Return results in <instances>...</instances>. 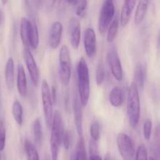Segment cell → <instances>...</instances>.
<instances>
[{"label": "cell", "mask_w": 160, "mask_h": 160, "mask_svg": "<svg viewBox=\"0 0 160 160\" xmlns=\"http://www.w3.org/2000/svg\"><path fill=\"white\" fill-rule=\"evenodd\" d=\"M77 87L78 98L83 107H86L90 97V78L88 64L84 57H81L77 64Z\"/></svg>", "instance_id": "6da1fadb"}, {"label": "cell", "mask_w": 160, "mask_h": 160, "mask_svg": "<svg viewBox=\"0 0 160 160\" xmlns=\"http://www.w3.org/2000/svg\"><path fill=\"white\" fill-rule=\"evenodd\" d=\"M51 133H50V153L51 160H58L60 150L63 142L64 134V125L63 122L62 116L58 110L53 112V120L51 124Z\"/></svg>", "instance_id": "7a4b0ae2"}, {"label": "cell", "mask_w": 160, "mask_h": 160, "mask_svg": "<svg viewBox=\"0 0 160 160\" xmlns=\"http://www.w3.org/2000/svg\"><path fill=\"white\" fill-rule=\"evenodd\" d=\"M126 112L130 126L133 129H135L141 118V98L139 88L134 81L131 82L128 88Z\"/></svg>", "instance_id": "3957f363"}, {"label": "cell", "mask_w": 160, "mask_h": 160, "mask_svg": "<svg viewBox=\"0 0 160 160\" xmlns=\"http://www.w3.org/2000/svg\"><path fill=\"white\" fill-rule=\"evenodd\" d=\"M59 77L61 84L67 86L72 78V59L70 50L67 45H64L59 51Z\"/></svg>", "instance_id": "277c9868"}, {"label": "cell", "mask_w": 160, "mask_h": 160, "mask_svg": "<svg viewBox=\"0 0 160 160\" xmlns=\"http://www.w3.org/2000/svg\"><path fill=\"white\" fill-rule=\"evenodd\" d=\"M41 98H42V109L44 118L47 128H50L53 117V102L51 98V92L46 80H43L41 85Z\"/></svg>", "instance_id": "5b68a950"}, {"label": "cell", "mask_w": 160, "mask_h": 160, "mask_svg": "<svg viewBox=\"0 0 160 160\" xmlns=\"http://www.w3.org/2000/svg\"><path fill=\"white\" fill-rule=\"evenodd\" d=\"M115 14L114 0H104L98 19V30L100 34H104L108 30Z\"/></svg>", "instance_id": "8992f818"}, {"label": "cell", "mask_w": 160, "mask_h": 160, "mask_svg": "<svg viewBox=\"0 0 160 160\" xmlns=\"http://www.w3.org/2000/svg\"><path fill=\"white\" fill-rule=\"evenodd\" d=\"M117 146L119 154L123 160H133L135 155V146L133 140L128 134L119 133L117 135Z\"/></svg>", "instance_id": "52a82bcc"}, {"label": "cell", "mask_w": 160, "mask_h": 160, "mask_svg": "<svg viewBox=\"0 0 160 160\" xmlns=\"http://www.w3.org/2000/svg\"><path fill=\"white\" fill-rule=\"evenodd\" d=\"M106 59L113 78L117 81H122L123 78V70H122L119 53L115 47L112 46L108 49Z\"/></svg>", "instance_id": "ba28073f"}, {"label": "cell", "mask_w": 160, "mask_h": 160, "mask_svg": "<svg viewBox=\"0 0 160 160\" xmlns=\"http://www.w3.org/2000/svg\"><path fill=\"white\" fill-rule=\"evenodd\" d=\"M23 57L25 65L28 69V73H29L31 83L35 87H37L39 85V80H40V72H39V69L38 67L37 62L35 59L34 56L32 55L31 51L29 48H24Z\"/></svg>", "instance_id": "9c48e42d"}, {"label": "cell", "mask_w": 160, "mask_h": 160, "mask_svg": "<svg viewBox=\"0 0 160 160\" xmlns=\"http://www.w3.org/2000/svg\"><path fill=\"white\" fill-rule=\"evenodd\" d=\"M68 35L72 47L78 49L81 42V23L77 17H71L69 20Z\"/></svg>", "instance_id": "30bf717a"}, {"label": "cell", "mask_w": 160, "mask_h": 160, "mask_svg": "<svg viewBox=\"0 0 160 160\" xmlns=\"http://www.w3.org/2000/svg\"><path fill=\"white\" fill-rule=\"evenodd\" d=\"M83 45L86 56L89 59L93 58L97 53V35L93 28H87L85 30Z\"/></svg>", "instance_id": "8fae6325"}, {"label": "cell", "mask_w": 160, "mask_h": 160, "mask_svg": "<svg viewBox=\"0 0 160 160\" xmlns=\"http://www.w3.org/2000/svg\"><path fill=\"white\" fill-rule=\"evenodd\" d=\"M63 24L60 21H54L49 30L48 44L52 49H56L61 45L63 34Z\"/></svg>", "instance_id": "7c38bea8"}, {"label": "cell", "mask_w": 160, "mask_h": 160, "mask_svg": "<svg viewBox=\"0 0 160 160\" xmlns=\"http://www.w3.org/2000/svg\"><path fill=\"white\" fill-rule=\"evenodd\" d=\"M83 108L80 102L78 95H75L72 101V110H73L74 121H75V128L79 137L83 135Z\"/></svg>", "instance_id": "4fadbf2b"}, {"label": "cell", "mask_w": 160, "mask_h": 160, "mask_svg": "<svg viewBox=\"0 0 160 160\" xmlns=\"http://www.w3.org/2000/svg\"><path fill=\"white\" fill-rule=\"evenodd\" d=\"M136 0H124L122 10H121L120 17H119L120 25L122 28H125L130 22L132 12H133L135 5H136Z\"/></svg>", "instance_id": "5bb4252c"}, {"label": "cell", "mask_w": 160, "mask_h": 160, "mask_svg": "<svg viewBox=\"0 0 160 160\" xmlns=\"http://www.w3.org/2000/svg\"><path fill=\"white\" fill-rule=\"evenodd\" d=\"M17 88L20 96L26 97L28 94V82H27V77L25 70L23 65L19 64L17 67Z\"/></svg>", "instance_id": "9a60e30c"}, {"label": "cell", "mask_w": 160, "mask_h": 160, "mask_svg": "<svg viewBox=\"0 0 160 160\" xmlns=\"http://www.w3.org/2000/svg\"><path fill=\"white\" fill-rule=\"evenodd\" d=\"M5 80L8 89L12 90L15 83V65L13 58H9L5 67Z\"/></svg>", "instance_id": "2e32d148"}, {"label": "cell", "mask_w": 160, "mask_h": 160, "mask_svg": "<svg viewBox=\"0 0 160 160\" xmlns=\"http://www.w3.org/2000/svg\"><path fill=\"white\" fill-rule=\"evenodd\" d=\"M20 35L24 48H30V21L27 17H22L20 20Z\"/></svg>", "instance_id": "e0dca14e"}, {"label": "cell", "mask_w": 160, "mask_h": 160, "mask_svg": "<svg viewBox=\"0 0 160 160\" xmlns=\"http://www.w3.org/2000/svg\"><path fill=\"white\" fill-rule=\"evenodd\" d=\"M150 0H138L136 12L134 14V23L139 25L144 21L147 15Z\"/></svg>", "instance_id": "ac0fdd59"}, {"label": "cell", "mask_w": 160, "mask_h": 160, "mask_svg": "<svg viewBox=\"0 0 160 160\" xmlns=\"http://www.w3.org/2000/svg\"><path fill=\"white\" fill-rule=\"evenodd\" d=\"M108 100L113 107H120L125 100V95L122 89L119 87L113 88L108 95Z\"/></svg>", "instance_id": "d6986e66"}, {"label": "cell", "mask_w": 160, "mask_h": 160, "mask_svg": "<svg viewBox=\"0 0 160 160\" xmlns=\"http://www.w3.org/2000/svg\"><path fill=\"white\" fill-rule=\"evenodd\" d=\"M30 21V48L37 49L39 45V31L37 22L34 17L29 19Z\"/></svg>", "instance_id": "ffe728a7"}, {"label": "cell", "mask_w": 160, "mask_h": 160, "mask_svg": "<svg viewBox=\"0 0 160 160\" xmlns=\"http://www.w3.org/2000/svg\"><path fill=\"white\" fill-rule=\"evenodd\" d=\"M120 24V20H119V17L116 16L114 17L113 20L111 21V24L109 25L108 28V33H107V42L111 43L115 41V39L117 37V34L119 33V28Z\"/></svg>", "instance_id": "44dd1931"}, {"label": "cell", "mask_w": 160, "mask_h": 160, "mask_svg": "<svg viewBox=\"0 0 160 160\" xmlns=\"http://www.w3.org/2000/svg\"><path fill=\"white\" fill-rule=\"evenodd\" d=\"M25 154H26L27 160H39V155L35 145L29 140H25L24 144Z\"/></svg>", "instance_id": "7402d4cb"}, {"label": "cell", "mask_w": 160, "mask_h": 160, "mask_svg": "<svg viewBox=\"0 0 160 160\" xmlns=\"http://www.w3.org/2000/svg\"><path fill=\"white\" fill-rule=\"evenodd\" d=\"M12 113L16 123L19 126H22L24 123L23 117V108H22L21 103L18 100H15L12 105Z\"/></svg>", "instance_id": "603a6c76"}, {"label": "cell", "mask_w": 160, "mask_h": 160, "mask_svg": "<svg viewBox=\"0 0 160 160\" xmlns=\"http://www.w3.org/2000/svg\"><path fill=\"white\" fill-rule=\"evenodd\" d=\"M72 4L75 9L76 15L80 18H84L87 11V0H73Z\"/></svg>", "instance_id": "cb8c5ba5"}, {"label": "cell", "mask_w": 160, "mask_h": 160, "mask_svg": "<svg viewBox=\"0 0 160 160\" xmlns=\"http://www.w3.org/2000/svg\"><path fill=\"white\" fill-rule=\"evenodd\" d=\"M133 79H134L133 81L136 83L138 88H143L144 84V72L142 65L141 63H137L135 67Z\"/></svg>", "instance_id": "d4e9b609"}, {"label": "cell", "mask_w": 160, "mask_h": 160, "mask_svg": "<svg viewBox=\"0 0 160 160\" xmlns=\"http://www.w3.org/2000/svg\"><path fill=\"white\" fill-rule=\"evenodd\" d=\"M75 160H87L86 157V150L85 140L83 137H79L78 144H77L76 155L75 157Z\"/></svg>", "instance_id": "484cf974"}, {"label": "cell", "mask_w": 160, "mask_h": 160, "mask_svg": "<svg viewBox=\"0 0 160 160\" xmlns=\"http://www.w3.org/2000/svg\"><path fill=\"white\" fill-rule=\"evenodd\" d=\"M32 133L35 142L36 144H39L42 138V125H41L40 119L37 118L34 120L32 124Z\"/></svg>", "instance_id": "4316f807"}, {"label": "cell", "mask_w": 160, "mask_h": 160, "mask_svg": "<svg viewBox=\"0 0 160 160\" xmlns=\"http://www.w3.org/2000/svg\"><path fill=\"white\" fill-rule=\"evenodd\" d=\"M95 80L96 83H97V84L98 86L101 85L105 80V69L104 62L102 61H100L97 64L95 73Z\"/></svg>", "instance_id": "83f0119b"}, {"label": "cell", "mask_w": 160, "mask_h": 160, "mask_svg": "<svg viewBox=\"0 0 160 160\" xmlns=\"http://www.w3.org/2000/svg\"><path fill=\"white\" fill-rule=\"evenodd\" d=\"M74 141V135L73 132L71 130H67L64 132V137H63V142L62 145L65 150H69L72 148V145H73Z\"/></svg>", "instance_id": "f1b7e54d"}, {"label": "cell", "mask_w": 160, "mask_h": 160, "mask_svg": "<svg viewBox=\"0 0 160 160\" xmlns=\"http://www.w3.org/2000/svg\"><path fill=\"white\" fill-rule=\"evenodd\" d=\"M89 134H90L91 139L95 142H98L100 135V128L98 122L93 121L89 128Z\"/></svg>", "instance_id": "f546056e"}, {"label": "cell", "mask_w": 160, "mask_h": 160, "mask_svg": "<svg viewBox=\"0 0 160 160\" xmlns=\"http://www.w3.org/2000/svg\"><path fill=\"white\" fill-rule=\"evenodd\" d=\"M6 129L5 122L3 118H0V152H3L6 147Z\"/></svg>", "instance_id": "4dcf8cb0"}, {"label": "cell", "mask_w": 160, "mask_h": 160, "mask_svg": "<svg viewBox=\"0 0 160 160\" xmlns=\"http://www.w3.org/2000/svg\"><path fill=\"white\" fill-rule=\"evenodd\" d=\"M152 132V122L150 119H147L143 125V134L145 140H150Z\"/></svg>", "instance_id": "1f68e13d"}, {"label": "cell", "mask_w": 160, "mask_h": 160, "mask_svg": "<svg viewBox=\"0 0 160 160\" xmlns=\"http://www.w3.org/2000/svg\"><path fill=\"white\" fill-rule=\"evenodd\" d=\"M154 148L157 156L160 158V126L157 127L154 134Z\"/></svg>", "instance_id": "d6a6232c"}, {"label": "cell", "mask_w": 160, "mask_h": 160, "mask_svg": "<svg viewBox=\"0 0 160 160\" xmlns=\"http://www.w3.org/2000/svg\"><path fill=\"white\" fill-rule=\"evenodd\" d=\"M135 160H148L147 150L144 145H141L136 150Z\"/></svg>", "instance_id": "836d02e7"}, {"label": "cell", "mask_w": 160, "mask_h": 160, "mask_svg": "<svg viewBox=\"0 0 160 160\" xmlns=\"http://www.w3.org/2000/svg\"><path fill=\"white\" fill-rule=\"evenodd\" d=\"M50 92H51V98L52 100H53V104H56V88L53 86L52 87V88L50 89Z\"/></svg>", "instance_id": "e575fe53"}, {"label": "cell", "mask_w": 160, "mask_h": 160, "mask_svg": "<svg viewBox=\"0 0 160 160\" xmlns=\"http://www.w3.org/2000/svg\"><path fill=\"white\" fill-rule=\"evenodd\" d=\"M45 1V5L48 9H52L54 6L56 0H44Z\"/></svg>", "instance_id": "d590c367"}, {"label": "cell", "mask_w": 160, "mask_h": 160, "mask_svg": "<svg viewBox=\"0 0 160 160\" xmlns=\"http://www.w3.org/2000/svg\"><path fill=\"white\" fill-rule=\"evenodd\" d=\"M89 160H102L100 156L98 154H93L90 155V158Z\"/></svg>", "instance_id": "8d00e7d4"}, {"label": "cell", "mask_w": 160, "mask_h": 160, "mask_svg": "<svg viewBox=\"0 0 160 160\" xmlns=\"http://www.w3.org/2000/svg\"><path fill=\"white\" fill-rule=\"evenodd\" d=\"M33 2L35 3V5L37 7H39L41 5V3H42V0H32Z\"/></svg>", "instance_id": "74e56055"}, {"label": "cell", "mask_w": 160, "mask_h": 160, "mask_svg": "<svg viewBox=\"0 0 160 160\" xmlns=\"http://www.w3.org/2000/svg\"><path fill=\"white\" fill-rule=\"evenodd\" d=\"M3 19H4V17H3V12L1 11V9H0V25L3 23Z\"/></svg>", "instance_id": "f35d334b"}, {"label": "cell", "mask_w": 160, "mask_h": 160, "mask_svg": "<svg viewBox=\"0 0 160 160\" xmlns=\"http://www.w3.org/2000/svg\"><path fill=\"white\" fill-rule=\"evenodd\" d=\"M104 160H113V159H111V156H109V155H107V156H105V159H104Z\"/></svg>", "instance_id": "ab89813d"}, {"label": "cell", "mask_w": 160, "mask_h": 160, "mask_svg": "<svg viewBox=\"0 0 160 160\" xmlns=\"http://www.w3.org/2000/svg\"><path fill=\"white\" fill-rule=\"evenodd\" d=\"M2 2H3V5H6L8 2V0H2Z\"/></svg>", "instance_id": "60d3db41"}, {"label": "cell", "mask_w": 160, "mask_h": 160, "mask_svg": "<svg viewBox=\"0 0 160 160\" xmlns=\"http://www.w3.org/2000/svg\"><path fill=\"white\" fill-rule=\"evenodd\" d=\"M66 1H67V2H69V3H71V4H72V2H73V0H66Z\"/></svg>", "instance_id": "b9f144b4"}, {"label": "cell", "mask_w": 160, "mask_h": 160, "mask_svg": "<svg viewBox=\"0 0 160 160\" xmlns=\"http://www.w3.org/2000/svg\"><path fill=\"white\" fill-rule=\"evenodd\" d=\"M0 160H3V156H2L1 152H0Z\"/></svg>", "instance_id": "7bdbcfd3"}, {"label": "cell", "mask_w": 160, "mask_h": 160, "mask_svg": "<svg viewBox=\"0 0 160 160\" xmlns=\"http://www.w3.org/2000/svg\"><path fill=\"white\" fill-rule=\"evenodd\" d=\"M148 160H155V159H154V158H152V157H150L148 159Z\"/></svg>", "instance_id": "ee69618b"}, {"label": "cell", "mask_w": 160, "mask_h": 160, "mask_svg": "<svg viewBox=\"0 0 160 160\" xmlns=\"http://www.w3.org/2000/svg\"><path fill=\"white\" fill-rule=\"evenodd\" d=\"M74 160H75V159H74Z\"/></svg>", "instance_id": "f6af8a7d"}]
</instances>
